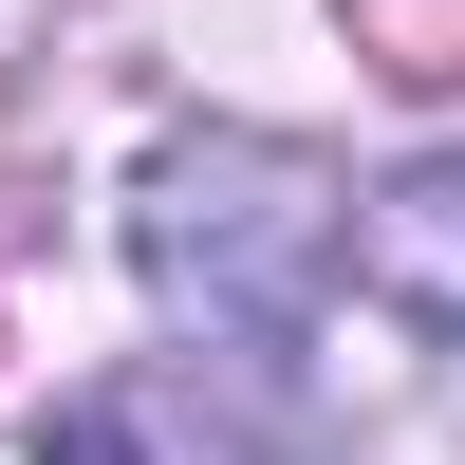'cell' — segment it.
I'll return each mask as SVG.
<instances>
[{
    "instance_id": "obj_1",
    "label": "cell",
    "mask_w": 465,
    "mask_h": 465,
    "mask_svg": "<svg viewBox=\"0 0 465 465\" xmlns=\"http://www.w3.org/2000/svg\"><path fill=\"white\" fill-rule=\"evenodd\" d=\"M131 280H149V317L205 335V354H298L317 298L354 280V186H335L298 131L186 112V131H149V168H131Z\"/></svg>"
},
{
    "instance_id": "obj_3",
    "label": "cell",
    "mask_w": 465,
    "mask_h": 465,
    "mask_svg": "<svg viewBox=\"0 0 465 465\" xmlns=\"http://www.w3.org/2000/svg\"><path fill=\"white\" fill-rule=\"evenodd\" d=\"M354 37H410L391 74H465V0H335Z\"/></svg>"
},
{
    "instance_id": "obj_2",
    "label": "cell",
    "mask_w": 465,
    "mask_h": 465,
    "mask_svg": "<svg viewBox=\"0 0 465 465\" xmlns=\"http://www.w3.org/2000/svg\"><path fill=\"white\" fill-rule=\"evenodd\" d=\"M354 298L465 354V149H410L391 186H354Z\"/></svg>"
}]
</instances>
